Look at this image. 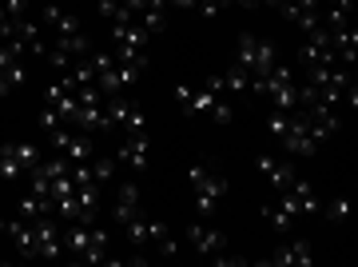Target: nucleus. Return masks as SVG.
Segmentation results:
<instances>
[{"label": "nucleus", "mask_w": 358, "mask_h": 267, "mask_svg": "<svg viewBox=\"0 0 358 267\" xmlns=\"http://www.w3.org/2000/svg\"><path fill=\"white\" fill-rule=\"evenodd\" d=\"M176 100L179 108L187 116H207V120H215V124H231V108L223 104V96H215V92H192L187 84H176Z\"/></svg>", "instance_id": "f257e3e1"}, {"label": "nucleus", "mask_w": 358, "mask_h": 267, "mask_svg": "<svg viewBox=\"0 0 358 267\" xmlns=\"http://www.w3.org/2000/svg\"><path fill=\"white\" fill-rule=\"evenodd\" d=\"M192 191H195V216L211 219L219 212V204H223V196H227V176L215 172V164H211L203 176L192 184Z\"/></svg>", "instance_id": "f03ea898"}, {"label": "nucleus", "mask_w": 358, "mask_h": 267, "mask_svg": "<svg viewBox=\"0 0 358 267\" xmlns=\"http://www.w3.org/2000/svg\"><path fill=\"white\" fill-rule=\"evenodd\" d=\"M279 144H282L287 156H315L319 152V144H315V136H310V124H307L303 112L291 116V124H287V132L279 136Z\"/></svg>", "instance_id": "7ed1b4c3"}, {"label": "nucleus", "mask_w": 358, "mask_h": 267, "mask_svg": "<svg viewBox=\"0 0 358 267\" xmlns=\"http://www.w3.org/2000/svg\"><path fill=\"white\" fill-rule=\"evenodd\" d=\"M263 216H267V224L275 231L287 235V231L303 219V207H299V200H294L291 191H279V204H267V207H263Z\"/></svg>", "instance_id": "20e7f679"}, {"label": "nucleus", "mask_w": 358, "mask_h": 267, "mask_svg": "<svg viewBox=\"0 0 358 267\" xmlns=\"http://www.w3.org/2000/svg\"><path fill=\"white\" fill-rule=\"evenodd\" d=\"M183 240L195 247V255H211V259H215V255L227 247V235H223L219 228H207V224H187Z\"/></svg>", "instance_id": "39448f33"}, {"label": "nucleus", "mask_w": 358, "mask_h": 267, "mask_svg": "<svg viewBox=\"0 0 358 267\" xmlns=\"http://www.w3.org/2000/svg\"><path fill=\"white\" fill-rule=\"evenodd\" d=\"M271 267H310L315 263V247L307 240H294V243H279L275 252L267 255Z\"/></svg>", "instance_id": "423d86ee"}, {"label": "nucleus", "mask_w": 358, "mask_h": 267, "mask_svg": "<svg viewBox=\"0 0 358 267\" xmlns=\"http://www.w3.org/2000/svg\"><path fill=\"white\" fill-rule=\"evenodd\" d=\"M115 160H124L131 172H143V167L152 164V140H148V132H131L128 140L120 144Z\"/></svg>", "instance_id": "0eeeda50"}, {"label": "nucleus", "mask_w": 358, "mask_h": 267, "mask_svg": "<svg viewBox=\"0 0 358 267\" xmlns=\"http://www.w3.org/2000/svg\"><path fill=\"white\" fill-rule=\"evenodd\" d=\"M259 172L267 176V184L275 191H287L294 184V167L291 160H279V156H259Z\"/></svg>", "instance_id": "6e6552de"}, {"label": "nucleus", "mask_w": 358, "mask_h": 267, "mask_svg": "<svg viewBox=\"0 0 358 267\" xmlns=\"http://www.w3.org/2000/svg\"><path fill=\"white\" fill-rule=\"evenodd\" d=\"M40 25H48L56 36H72V32H80V20L72 13H64L60 4H52V0H44L40 4Z\"/></svg>", "instance_id": "1a4fd4ad"}, {"label": "nucleus", "mask_w": 358, "mask_h": 267, "mask_svg": "<svg viewBox=\"0 0 358 267\" xmlns=\"http://www.w3.org/2000/svg\"><path fill=\"white\" fill-rule=\"evenodd\" d=\"M4 235H8V240L16 243V252L24 255V259H36V231H32V219H24V216L13 219Z\"/></svg>", "instance_id": "9d476101"}, {"label": "nucleus", "mask_w": 358, "mask_h": 267, "mask_svg": "<svg viewBox=\"0 0 358 267\" xmlns=\"http://www.w3.org/2000/svg\"><path fill=\"white\" fill-rule=\"evenodd\" d=\"M148 247H155L159 255H179V240L171 235V228H167L164 219H148Z\"/></svg>", "instance_id": "9b49d317"}, {"label": "nucleus", "mask_w": 358, "mask_h": 267, "mask_svg": "<svg viewBox=\"0 0 358 267\" xmlns=\"http://www.w3.org/2000/svg\"><path fill=\"white\" fill-rule=\"evenodd\" d=\"M331 48H334V56H338V64H358V32L350 25L334 28L331 32Z\"/></svg>", "instance_id": "f8f14e48"}, {"label": "nucleus", "mask_w": 358, "mask_h": 267, "mask_svg": "<svg viewBox=\"0 0 358 267\" xmlns=\"http://www.w3.org/2000/svg\"><path fill=\"white\" fill-rule=\"evenodd\" d=\"M108 36H112V44H131V48H148V44H152V32H148L140 20H131V25H112Z\"/></svg>", "instance_id": "ddd939ff"}, {"label": "nucleus", "mask_w": 358, "mask_h": 267, "mask_svg": "<svg viewBox=\"0 0 358 267\" xmlns=\"http://www.w3.org/2000/svg\"><path fill=\"white\" fill-rule=\"evenodd\" d=\"M136 216H140V188L124 184V188L115 191V224H128Z\"/></svg>", "instance_id": "4468645a"}, {"label": "nucleus", "mask_w": 358, "mask_h": 267, "mask_svg": "<svg viewBox=\"0 0 358 267\" xmlns=\"http://www.w3.org/2000/svg\"><path fill=\"white\" fill-rule=\"evenodd\" d=\"M100 104H84V108L76 112V120H72V128H84V132H92V128H96V132H112L115 124L108 120V112H103Z\"/></svg>", "instance_id": "2eb2a0df"}, {"label": "nucleus", "mask_w": 358, "mask_h": 267, "mask_svg": "<svg viewBox=\"0 0 358 267\" xmlns=\"http://www.w3.org/2000/svg\"><path fill=\"white\" fill-rule=\"evenodd\" d=\"M267 100L275 112H294L299 108V88H294V80H287V84H275V88L267 92Z\"/></svg>", "instance_id": "dca6fc26"}, {"label": "nucleus", "mask_w": 358, "mask_h": 267, "mask_svg": "<svg viewBox=\"0 0 358 267\" xmlns=\"http://www.w3.org/2000/svg\"><path fill=\"white\" fill-rule=\"evenodd\" d=\"M88 240H92V224H68L64 252L72 255V259H80V255H84V247H88Z\"/></svg>", "instance_id": "f3484780"}, {"label": "nucleus", "mask_w": 358, "mask_h": 267, "mask_svg": "<svg viewBox=\"0 0 358 267\" xmlns=\"http://www.w3.org/2000/svg\"><path fill=\"white\" fill-rule=\"evenodd\" d=\"M80 259H84V263H112V255H108V231L92 228V240H88V247H84Z\"/></svg>", "instance_id": "a211bd4d"}, {"label": "nucleus", "mask_w": 358, "mask_h": 267, "mask_svg": "<svg viewBox=\"0 0 358 267\" xmlns=\"http://www.w3.org/2000/svg\"><path fill=\"white\" fill-rule=\"evenodd\" d=\"M4 148L16 156V164L24 167V172H36L40 167V148L32 140H13V144H4Z\"/></svg>", "instance_id": "6ab92c4d"}, {"label": "nucleus", "mask_w": 358, "mask_h": 267, "mask_svg": "<svg viewBox=\"0 0 358 267\" xmlns=\"http://www.w3.org/2000/svg\"><path fill=\"white\" fill-rule=\"evenodd\" d=\"M64 156L72 160V164H88L92 156H96V144H92V136H68V144H64Z\"/></svg>", "instance_id": "aec40b11"}, {"label": "nucleus", "mask_w": 358, "mask_h": 267, "mask_svg": "<svg viewBox=\"0 0 358 267\" xmlns=\"http://www.w3.org/2000/svg\"><path fill=\"white\" fill-rule=\"evenodd\" d=\"M287 191H291L294 200H299L303 216H315V212H319V196H315V188H310L307 179H299V176H294V184H291Z\"/></svg>", "instance_id": "412c9836"}, {"label": "nucleus", "mask_w": 358, "mask_h": 267, "mask_svg": "<svg viewBox=\"0 0 358 267\" xmlns=\"http://www.w3.org/2000/svg\"><path fill=\"white\" fill-rule=\"evenodd\" d=\"M219 80H223V92H247V84H251V72H247L243 64H227V72H219Z\"/></svg>", "instance_id": "4be33fe9"}, {"label": "nucleus", "mask_w": 358, "mask_h": 267, "mask_svg": "<svg viewBox=\"0 0 358 267\" xmlns=\"http://www.w3.org/2000/svg\"><path fill=\"white\" fill-rule=\"evenodd\" d=\"M136 20H140V25L155 36V32H164V28H167V8H164V4H152V0H148V8H143Z\"/></svg>", "instance_id": "5701e85b"}, {"label": "nucleus", "mask_w": 358, "mask_h": 267, "mask_svg": "<svg viewBox=\"0 0 358 267\" xmlns=\"http://www.w3.org/2000/svg\"><path fill=\"white\" fill-rule=\"evenodd\" d=\"M56 216L64 219V224H84V212H80L76 191H72V196H60V200H56Z\"/></svg>", "instance_id": "b1692460"}, {"label": "nucleus", "mask_w": 358, "mask_h": 267, "mask_svg": "<svg viewBox=\"0 0 358 267\" xmlns=\"http://www.w3.org/2000/svg\"><path fill=\"white\" fill-rule=\"evenodd\" d=\"M56 44H60V48H64L72 60H84V56H88V48H92L84 32H72V36H56Z\"/></svg>", "instance_id": "393cba45"}, {"label": "nucleus", "mask_w": 358, "mask_h": 267, "mask_svg": "<svg viewBox=\"0 0 358 267\" xmlns=\"http://www.w3.org/2000/svg\"><path fill=\"white\" fill-rule=\"evenodd\" d=\"M0 176L8 179V184H20V179H24V176H28L24 167L16 164V156H13V152H8V148H0Z\"/></svg>", "instance_id": "a878e982"}, {"label": "nucleus", "mask_w": 358, "mask_h": 267, "mask_svg": "<svg viewBox=\"0 0 358 267\" xmlns=\"http://www.w3.org/2000/svg\"><path fill=\"white\" fill-rule=\"evenodd\" d=\"M96 88H100L103 96H124V88H120V76H115V64H112V68H103L100 76H96Z\"/></svg>", "instance_id": "bb28decb"}, {"label": "nucleus", "mask_w": 358, "mask_h": 267, "mask_svg": "<svg viewBox=\"0 0 358 267\" xmlns=\"http://www.w3.org/2000/svg\"><path fill=\"white\" fill-rule=\"evenodd\" d=\"M44 64H48V68H56V72H68V68H72L76 60H72V56H68L60 44H52V48L44 52Z\"/></svg>", "instance_id": "cd10ccee"}, {"label": "nucleus", "mask_w": 358, "mask_h": 267, "mask_svg": "<svg viewBox=\"0 0 358 267\" xmlns=\"http://www.w3.org/2000/svg\"><path fill=\"white\" fill-rule=\"evenodd\" d=\"M115 164H120V160H100V156H96V164H92V179H96V184H112L115 179Z\"/></svg>", "instance_id": "c85d7f7f"}, {"label": "nucleus", "mask_w": 358, "mask_h": 267, "mask_svg": "<svg viewBox=\"0 0 358 267\" xmlns=\"http://www.w3.org/2000/svg\"><path fill=\"white\" fill-rule=\"evenodd\" d=\"M140 72H143V64H115V76H120V88L128 92L136 80H140Z\"/></svg>", "instance_id": "c756f323"}, {"label": "nucleus", "mask_w": 358, "mask_h": 267, "mask_svg": "<svg viewBox=\"0 0 358 267\" xmlns=\"http://www.w3.org/2000/svg\"><path fill=\"white\" fill-rule=\"evenodd\" d=\"M4 76H8L13 92H16V88H24V84H28V64H24V60H13L8 68H4Z\"/></svg>", "instance_id": "7c9ffc66"}, {"label": "nucleus", "mask_w": 358, "mask_h": 267, "mask_svg": "<svg viewBox=\"0 0 358 267\" xmlns=\"http://www.w3.org/2000/svg\"><path fill=\"white\" fill-rule=\"evenodd\" d=\"M120 128H128V136H131V132H148V116H143V108H136V104H131Z\"/></svg>", "instance_id": "2f4dec72"}, {"label": "nucleus", "mask_w": 358, "mask_h": 267, "mask_svg": "<svg viewBox=\"0 0 358 267\" xmlns=\"http://www.w3.org/2000/svg\"><path fill=\"white\" fill-rule=\"evenodd\" d=\"M36 124L44 128V132H56V128H64V120H60V112H56L52 104H44V108H40V120H36Z\"/></svg>", "instance_id": "473e14b6"}, {"label": "nucleus", "mask_w": 358, "mask_h": 267, "mask_svg": "<svg viewBox=\"0 0 358 267\" xmlns=\"http://www.w3.org/2000/svg\"><path fill=\"white\" fill-rule=\"evenodd\" d=\"M287 124H291V112H275V108H271V116H267V132L275 136V140H279L282 132H287Z\"/></svg>", "instance_id": "72a5a7b5"}, {"label": "nucleus", "mask_w": 358, "mask_h": 267, "mask_svg": "<svg viewBox=\"0 0 358 267\" xmlns=\"http://www.w3.org/2000/svg\"><path fill=\"white\" fill-rule=\"evenodd\" d=\"M327 212H331V219H334V224H346V219H350V200H346V196H334Z\"/></svg>", "instance_id": "f704fd0d"}, {"label": "nucleus", "mask_w": 358, "mask_h": 267, "mask_svg": "<svg viewBox=\"0 0 358 267\" xmlns=\"http://www.w3.org/2000/svg\"><path fill=\"white\" fill-rule=\"evenodd\" d=\"M76 191V179H72V172L68 176H56L52 179V200H60V196H72Z\"/></svg>", "instance_id": "c9c22d12"}, {"label": "nucleus", "mask_w": 358, "mask_h": 267, "mask_svg": "<svg viewBox=\"0 0 358 267\" xmlns=\"http://www.w3.org/2000/svg\"><path fill=\"white\" fill-rule=\"evenodd\" d=\"M0 8L8 13V20H20V16H28V0H0Z\"/></svg>", "instance_id": "e433bc0d"}, {"label": "nucleus", "mask_w": 358, "mask_h": 267, "mask_svg": "<svg viewBox=\"0 0 358 267\" xmlns=\"http://www.w3.org/2000/svg\"><path fill=\"white\" fill-rule=\"evenodd\" d=\"M195 8H199V16H207V20H211V16H219L223 8H227V0H199Z\"/></svg>", "instance_id": "4c0bfd02"}, {"label": "nucleus", "mask_w": 358, "mask_h": 267, "mask_svg": "<svg viewBox=\"0 0 358 267\" xmlns=\"http://www.w3.org/2000/svg\"><path fill=\"white\" fill-rule=\"evenodd\" d=\"M96 8H100V16H108V20H112V16H115V8H120V0H100Z\"/></svg>", "instance_id": "58836bf2"}, {"label": "nucleus", "mask_w": 358, "mask_h": 267, "mask_svg": "<svg viewBox=\"0 0 358 267\" xmlns=\"http://www.w3.org/2000/svg\"><path fill=\"white\" fill-rule=\"evenodd\" d=\"M199 0H167V8H179V13H192Z\"/></svg>", "instance_id": "ea45409f"}, {"label": "nucleus", "mask_w": 358, "mask_h": 267, "mask_svg": "<svg viewBox=\"0 0 358 267\" xmlns=\"http://www.w3.org/2000/svg\"><path fill=\"white\" fill-rule=\"evenodd\" d=\"M0 96H13V84H8V76H4V68H0Z\"/></svg>", "instance_id": "a19ab883"}, {"label": "nucleus", "mask_w": 358, "mask_h": 267, "mask_svg": "<svg viewBox=\"0 0 358 267\" xmlns=\"http://www.w3.org/2000/svg\"><path fill=\"white\" fill-rule=\"evenodd\" d=\"M227 4H239V8H259V0H227Z\"/></svg>", "instance_id": "79ce46f5"}, {"label": "nucleus", "mask_w": 358, "mask_h": 267, "mask_svg": "<svg viewBox=\"0 0 358 267\" xmlns=\"http://www.w3.org/2000/svg\"><path fill=\"white\" fill-rule=\"evenodd\" d=\"M259 4H271V8H279L282 0H259Z\"/></svg>", "instance_id": "37998d69"}]
</instances>
